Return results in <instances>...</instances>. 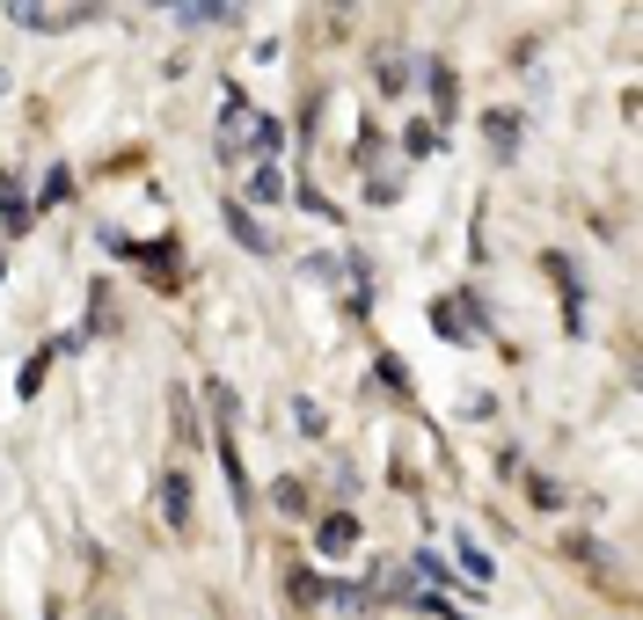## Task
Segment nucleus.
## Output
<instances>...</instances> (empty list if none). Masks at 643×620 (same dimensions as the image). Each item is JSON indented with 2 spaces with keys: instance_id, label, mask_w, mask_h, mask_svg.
<instances>
[{
  "instance_id": "18",
  "label": "nucleus",
  "mask_w": 643,
  "mask_h": 620,
  "mask_svg": "<svg viewBox=\"0 0 643 620\" xmlns=\"http://www.w3.org/2000/svg\"><path fill=\"white\" fill-rule=\"evenodd\" d=\"M0 278H8V263H0Z\"/></svg>"
},
{
  "instance_id": "6",
  "label": "nucleus",
  "mask_w": 643,
  "mask_h": 620,
  "mask_svg": "<svg viewBox=\"0 0 643 620\" xmlns=\"http://www.w3.org/2000/svg\"><path fill=\"white\" fill-rule=\"evenodd\" d=\"M483 132H490L497 154H512V139H520V118H512V110H490V118H483Z\"/></svg>"
},
{
  "instance_id": "1",
  "label": "nucleus",
  "mask_w": 643,
  "mask_h": 620,
  "mask_svg": "<svg viewBox=\"0 0 643 620\" xmlns=\"http://www.w3.org/2000/svg\"><path fill=\"white\" fill-rule=\"evenodd\" d=\"M315 555H322V562H344V555H359V519H351V511H329V519L315 525Z\"/></svg>"
},
{
  "instance_id": "17",
  "label": "nucleus",
  "mask_w": 643,
  "mask_h": 620,
  "mask_svg": "<svg viewBox=\"0 0 643 620\" xmlns=\"http://www.w3.org/2000/svg\"><path fill=\"white\" fill-rule=\"evenodd\" d=\"M439 620H461V613H439Z\"/></svg>"
},
{
  "instance_id": "9",
  "label": "nucleus",
  "mask_w": 643,
  "mask_h": 620,
  "mask_svg": "<svg viewBox=\"0 0 643 620\" xmlns=\"http://www.w3.org/2000/svg\"><path fill=\"white\" fill-rule=\"evenodd\" d=\"M59 197H74V168H51L45 191H37V205H59Z\"/></svg>"
},
{
  "instance_id": "7",
  "label": "nucleus",
  "mask_w": 643,
  "mask_h": 620,
  "mask_svg": "<svg viewBox=\"0 0 643 620\" xmlns=\"http://www.w3.org/2000/svg\"><path fill=\"white\" fill-rule=\"evenodd\" d=\"M220 460H227V489H234V503H248V475H242V446H234V438H220Z\"/></svg>"
},
{
  "instance_id": "16",
  "label": "nucleus",
  "mask_w": 643,
  "mask_h": 620,
  "mask_svg": "<svg viewBox=\"0 0 643 620\" xmlns=\"http://www.w3.org/2000/svg\"><path fill=\"white\" fill-rule=\"evenodd\" d=\"M0 96H8V73H0Z\"/></svg>"
},
{
  "instance_id": "11",
  "label": "nucleus",
  "mask_w": 643,
  "mask_h": 620,
  "mask_svg": "<svg viewBox=\"0 0 643 620\" xmlns=\"http://www.w3.org/2000/svg\"><path fill=\"white\" fill-rule=\"evenodd\" d=\"M51 358H59V351H37V358L23 365V394H37V387H45V365H51Z\"/></svg>"
},
{
  "instance_id": "12",
  "label": "nucleus",
  "mask_w": 643,
  "mask_h": 620,
  "mask_svg": "<svg viewBox=\"0 0 643 620\" xmlns=\"http://www.w3.org/2000/svg\"><path fill=\"white\" fill-rule=\"evenodd\" d=\"M293 424L307 430V438H322V430H329V424H322V409H315V402H293Z\"/></svg>"
},
{
  "instance_id": "5",
  "label": "nucleus",
  "mask_w": 643,
  "mask_h": 620,
  "mask_svg": "<svg viewBox=\"0 0 643 620\" xmlns=\"http://www.w3.org/2000/svg\"><path fill=\"white\" fill-rule=\"evenodd\" d=\"M248 197H256V205H278V197H286V175H278V168L264 161L256 175H248Z\"/></svg>"
},
{
  "instance_id": "13",
  "label": "nucleus",
  "mask_w": 643,
  "mask_h": 620,
  "mask_svg": "<svg viewBox=\"0 0 643 620\" xmlns=\"http://www.w3.org/2000/svg\"><path fill=\"white\" fill-rule=\"evenodd\" d=\"M286 592H293L300 606H315V576H307V570H293V576H286Z\"/></svg>"
},
{
  "instance_id": "10",
  "label": "nucleus",
  "mask_w": 643,
  "mask_h": 620,
  "mask_svg": "<svg viewBox=\"0 0 643 620\" xmlns=\"http://www.w3.org/2000/svg\"><path fill=\"white\" fill-rule=\"evenodd\" d=\"M461 570H469V576H475V584H490V555L475 548V540H461Z\"/></svg>"
},
{
  "instance_id": "14",
  "label": "nucleus",
  "mask_w": 643,
  "mask_h": 620,
  "mask_svg": "<svg viewBox=\"0 0 643 620\" xmlns=\"http://www.w3.org/2000/svg\"><path fill=\"white\" fill-rule=\"evenodd\" d=\"M526 497H534V503H563V489H556L548 475H534V482H526Z\"/></svg>"
},
{
  "instance_id": "15",
  "label": "nucleus",
  "mask_w": 643,
  "mask_h": 620,
  "mask_svg": "<svg viewBox=\"0 0 643 620\" xmlns=\"http://www.w3.org/2000/svg\"><path fill=\"white\" fill-rule=\"evenodd\" d=\"M88 620H124V613H110V606H96V613H88Z\"/></svg>"
},
{
  "instance_id": "2",
  "label": "nucleus",
  "mask_w": 643,
  "mask_h": 620,
  "mask_svg": "<svg viewBox=\"0 0 643 620\" xmlns=\"http://www.w3.org/2000/svg\"><path fill=\"white\" fill-rule=\"evenodd\" d=\"M191 511H198V497H191V475H183V467H175V475H161V519L183 533V525H191Z\"/></svg>"
},
{
  "instance_id": "3",
  "label": "nucleus",
  "mask_w": 643,
  "mask_h": 620,
  "mask_svg": "<svg viewBox=\"0 0 643 620\" xmlns=\"http://www.w3.org/2000/svg\"><path fill=\"white\" fill-rule=\"evenodd\" d=\"M169 15H175V23H191V29H198V23H234L242 8H234V0H175Z\"/></svg>"
},
{
  "instance_id": "8",
  "label": "nucleus",
  "mask_w": 643,
  "mask_h": 620,
  "mask_svg": "<svg viewBox=\"0 0 643 620\" xmlns=\"http://www.w3.org/2000/svg\"><path fill=\"white\" fill-rule=\"evenodd\" d=\"M271 503H278V511H307V482H300V475H286V482L271 489Z\"/></svg>"
},
{
  "instance_id": "4",
  "label": "nucleus",
  "mask_w": 643,
  "mask_h": 620,
  "mask_svg": "<svg viewBox=\"0 0 643 620\" xmlns=\"http://www.w3.org/2000/svg\"><path fill=\"white\" fill-rule=\"evenodd\" d=\"M227 227H234V241H242L248 256H271V234H264V227L242 212V197H227Z\"/></svg>"
}]
</instances>
